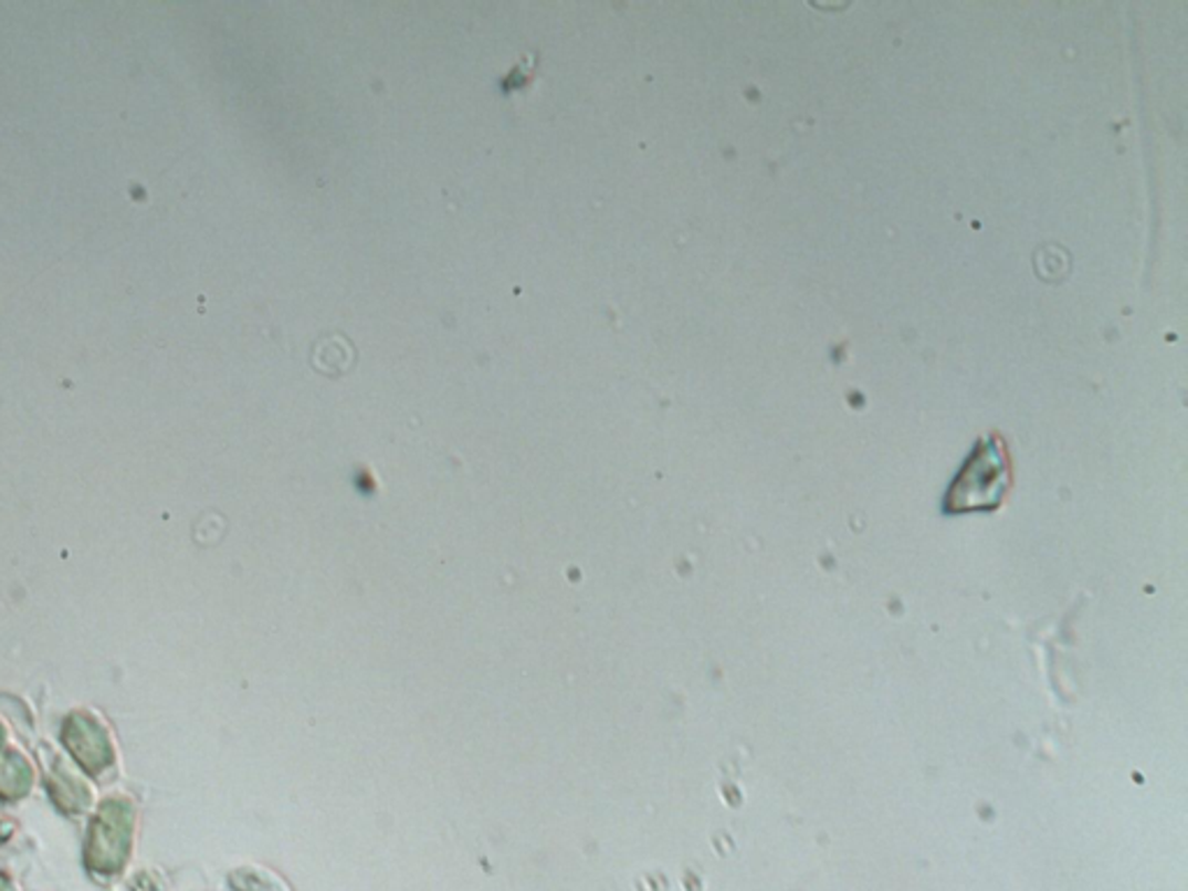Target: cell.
<instances>
[{
	"label": "cell",
	"mask_w": 1188,
	"mask_h": 891,
	"mask_svg": "<svg viewBox=\"0 0 1188 891\" xmlns=\"http://www.w3.org/2000/svg\"><path fill=\"white\" fill-rule=\"evenodd\" d=\"M1010 474L1000 443H980L947 495L949 511L991 509L1006 495Z\"/></svg>",
	"instance_id": "1"
},
{
	"label": "cell",
	"mask_w": 1188,
	"mask_h": 891,
	"mask_svg": "<svg viewBox=\"0 0 1188 891\" xmlns=\"http://www.w3.org/2000/svg\"><path fill=\"white\" fill-rule=\"evenodd\" d=\"M130 846V813L122 801L107 804L91 829L88 863L101 873H114L126 861Z\"/></svg>",
	"instance_id": "2"
},
{
	"label": "cell",
	"mask_w": 1188,
	"mask_h": 891,
	"mask_svg": "<svg viewBox=\"0 0 1188 891\" xmlns=\"http://www.w3.org/2000/svg\"><path fill=\"white\" fill-rule=\"evenodd\" d=\"M67 732H73V736L65 734L70 750L82 759L86 768L98 771L109 762V747L105 736L98 732L96 722L77 717L67 724Z\"/></svg>",
	"instance_id": "3"
},
{
	"label": "cell",
	"mask_w": 1188,
	"mask_h": 891,
	"mask_svg": "<svg viewBox=\"0 0 1188 891\" xmlns=\"http://www.w3.org/2000/svg\"><path fill=\"white\" fill-rule=\"evenodd\" d=\"M1063 255V249L1059 247H1044L1038 251V261H1035V270L1038 274L1044 279V281H1059L1065 276V272L1061 270L1068 268V258H1061Z\"/></svg>",
	"instance_id": "4"
}]
</instances>
